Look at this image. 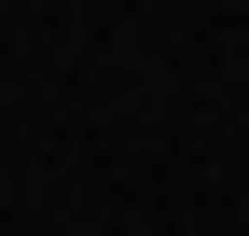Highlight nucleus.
<instances>
[{
    "mask_svg": "<svg viewBox=\"0 0 249 236\" xmlns=\"http://www.w3.org/2000/svg\"><path fill=\"white\" fill-rule=\"evenodd\" d=\"M83 236H111V222H83Z\"/></svg>",
    "mask_w": 249,
    "mask_h": 236,
    "instance_id": "f257e3e1",
    "label": "nucleus"
}]
</instances>
